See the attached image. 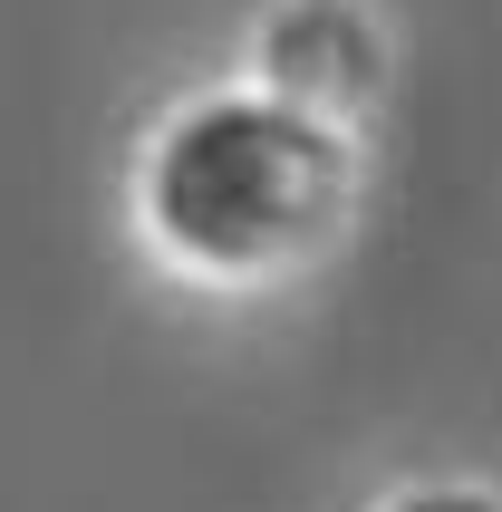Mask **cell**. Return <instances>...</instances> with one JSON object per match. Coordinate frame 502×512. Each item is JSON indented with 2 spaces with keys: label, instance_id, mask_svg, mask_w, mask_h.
Instances as JSON below:
<instances>
[{
  "label": "cell",
  "instance_id": "obj_3",
  "mask_svg": "<svg viewBox=\"0 0 502 512\" xmlns=\"http://www.w3.org/2000/svg\"><path fill=\"white\" fill-rule=\"evenodd\" d=\"M377 512H502V493H483V484H416V493H396V503H377Z\"/></svg>",
  "mask_w": 502,
  "mask_h": 512
},
{
  "label": "cell",
  "instance_id": "obj_2",
  "mask_svg": "<svg viewBox=\"0 0 502 512\" xmlns=\"http://www.w3.org/2000/svg\"><path fill=\"white\" fill-rule=\"evenodd\" d=\"M251 68L271 97H290L309 116H358L387 78V49H377V20L358 0H280L251 39Z\"/></svg>",
  "mask_w": 502,
  "mask_h": 512
},
{
  "label": "cell",
  "instance_id": "obj_1",
  "mask_svg": "<svg viewBox=\"0 0 502 512\" xmlns=\"http://www.w3.org/2000/svg\"><path fill=\"white\" fill-rule=\"evenodd\" d=\"M358 145L338 116H309L271 87H203L145 136L136 213L145 242L194 281H290L348 232Z\"/></svg>",
  "mask_w": 502,
  "mask_h": 512
}]
</instances>
